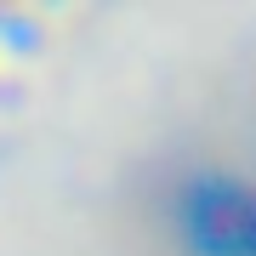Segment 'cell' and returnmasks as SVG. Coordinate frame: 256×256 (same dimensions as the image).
I'll return each instance as SVG.
<instances>
[{
	"instance_id": "1",
	"label": "cell",
	"mask_w": 256,
	"mask_h": 256,
	"mask_svg": "<svg viewBox=\"0 0 256 256\" xmlns=\"http://www.w3.org/2000/svg\"><path fill=\"white\" fill-rule=\"evenodd\" d=\"M171 222L182 256H256V188L239 176H188Z\"/></svg>"
}]
</instances>
